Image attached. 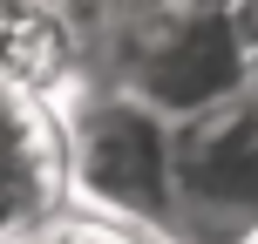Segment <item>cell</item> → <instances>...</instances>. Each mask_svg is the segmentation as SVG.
Returning <instances> with one entry per match:
<instances>
[{"mask_svg":"<svg viewBox=\"0 0 258 244\" xmlns=\"http://www.w3.org/2000/svg\"><path fill=\"white\" fill-rule=\"evenodd\" d=\"M89 82L129 89L156 116L183 122L251 89V54L231 0H163L150 14H122L89 41Z\"/></svg>","mask_w":258,"mask_h":244,"instance_id":"cell-1","label":"cell"},{"mask_svg":"<svg viewBox=\"0 0 258 244\" xmlns=\"http://www.w3.org/2000/svg\"><path fill=\"white\" fill-rule=\"evenodd\" d=\"M68 129V204L136 237H170V149L177 122L136 102L129 89L82 82L61 102Z\"/></svg>","mask_w":258,"mask_h":244,"instance_id":"cell-2","label":"cell"},{"mask_svg":"<svg viewBox=\"0 0 258 244\" xmlns=\"http://www.w3.org/2000/svg\"><path fill=\"white\" fill-rule=\"evenodd\" d=\"M163 244H258V82L177 122Z\"/></svg>","mask_w":258,"mask_h":244,"instance_id":"cell-3","label":"cell"},{"mask_svg":"<svg viewBox=\"0 0 258 244\" xmlns=\"http://www.w3.org/2000/svg\"><path fill=\"white\" fill-rule=\"evenodd\" d=\"M68 217V129L48 95L0 75V244L41 237Z\"/></svg>","mask_w":258,"mask_h":244,"instance_id":"cell-4","label":"cell"},{"mask_svg":"<svg viewBox=\"0 0 258 244\" xmlns=\"http://www.w3.org/2000/svg\"><path fill=\"white\" fill-rule=\"evenodd\" d=\"M27 244H136V231H116V224H102V217H82V210H68V217H54L41 237H27Z\"/></svg>","mask_w":258,"mask_h":244,"instance_id":"cell-5","label":"cell"},{"mask_svg":"<svg viewBox=\"0 0 258 244\" xmlns=\"http://www.w3.org/2000/svg\"><path fill=\"white\" fill-rule=\"evenodd\" d=\"M238 14V34H245V54H251V82H258V0H231Z\"/></svg>","mask_w":258,"mask_h":244,"instance_id":"cell-6","label":"cell"}]
</instances>
